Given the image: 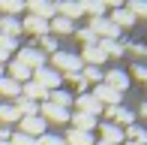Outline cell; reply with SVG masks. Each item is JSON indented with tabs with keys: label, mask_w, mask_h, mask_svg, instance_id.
Returning <instances> with one entry per match:
<instances>
[{
	"label": "cell",
	"mask_w": 147,
	"mask_h": 145,
	"mask_svg": "<svg viewBox=\"0 0 147 145\" xmlns=\"http://www.w3.org/2000/svg\"><path fill=\"white\" fill-rule=\"evenodd\" d=\"M12 139V133H9V127H0V145H6Z\"/></svg>",
	"instance_id": "cell-39"
},
{
	"label": "cell",
	"mask_w": 147,
	"mask_h": 145,
	"mask_svg": "<svg viewBox=\"0 0 147 145\" xmlns=\"http://www.w3.org/2000/svg\"><path fill=\"white\" fill-rule=\"evenodd\" d=\"M126 145H138V142H126Z\"/></svg>",
	"instance_id": "cell-43"
},
{
	"label": "cell",
	"mask_w": 147,
	"mask_h": 145,
	"mask_svg": "<svg viewBox=\"0 0 147 145\" xmlns=\"http://www.w3.org/2000/svg\"><path fill=\"white\" fill-rule=\"evenodd\" d=\"M102 79H105L102 85H108V88L117 91V94H123V91L129 88V72H126V70H111V72H105Z\"/></svg>",
	"instance_id": "cell-8"
},
{
	"label": "cell",
	"mask_w": 147,
	"mask_h": 145,
	"mask_svg": "<svg viewBox=\"0 0 147 145\" xmlns=\"http://www.w3.org/2000/svg\"><path fill=\"white\" fill-rule=\"evenodd\" d=\"M24 9H27V15L42 18V21H51L57 15V3H42V0H30V3H24Z\"/></svg>",
	"instance_id": "cell-2"
},
{
	"label": "cell",
	"mask_w": 147,
	"mask_h": 145,
	"mask_svg": "<svg viewBox=\"0 0 147 145\" xmlns=\"http://www.w3.org/2000/svg\"><path fill=\"white\" fill-rule=\"evenodd\" d=\"M18 34H21V21H18V18H12V15H3V18H0V36L15 39Z\"/></svg>",
	"instance_id": "cell-17"
},
{
	"label": "cell",
	"mask_w": 147,
	"mask_h": 145,
	"mask_svg": "<svg viewBox=\"0 0 147 145\" xmlns=\"http://www.w3.org/2000/svg\"><path fill=\"white\" fill-rule=\"evenodd\" d=\"M132 51H135V55H147V45L144 42H135V45H129Z\"/></svg>",
	"instance_id": "cell-40"
},
{
	"label": "cell",
	"mask_w": 147,
	"mask_h": 145,
	"mask_svg": "<svg viewBox=\"0 0 147 145\" xmlns=\"http://www.w3.org/2000/svg\"><path fill=\"white\" fill-rule=\"evenodd\" d=\"M0 76H6V70H3V64H0Z\"/></svg>",
	"instance_id": "cell-42"
},
{
	"label": "cell",
	"mask_w": 147,
	"mask_h": 145,
	"mask_svg": "<svg viewBox=\"0 0 147 145\" xmlns=\"http://www.w3.org/2000/svg\"><path fill=\"white\" fill-rule=\"evenodd\" d=\"M90 30L99 39H117L120 36V30L111 24V18H90Z\"/></svg>",
	"instance_id": "cell-5"
},
{
	"label": "cell",
	"mask_w": 147,
	"mask_h": 145,
	"mask_svg": "<svg viewBox=\"0 0 147 145\" xmlns=\"http://www.w3.org/2000/svg\"><path fill=\"white\" fill-rule=\"evenodd\" d=\"M18 124H21V130H18V133H24V136H33V139H39V136L45 133V121H42L39 115H36V118H21Z\"/></svg>",
	"instance_id": "cell-10"
},
{
	"label": "cell",
	"mask_w": 147,
	"mask_h": 145,
	"mask_svg": "<svg viewBox=\"0 0 147 145\" xmlns=\"http://www.w3.org/2000/svg\"><path fill=\"white\" fill-rule=\"evenodd\" d=\"M75 36H78V39L84 42V49H87V45H96V42H99V36L93 34L90 27H81V30H75Z\"/></svg>",
	"instance_id": "cell-33"
},
{
	"label": "cell",
	"mask_w": 147,
	"mask_h": 145,
	"mask_svg": "<svg viewBox=\"0 0 147 145\" xmlns=\"http://www.w3.org/2000/svg\"><path fill=\"white\" fill-rule=\"evenodd\" d=\"M84 12H90L93 18H105V0H90V3H81Z\"/></svg>",
	"instance_id": "cell-30"
},
{
	"label": "cell",
	"mask_w": 147,
	"mask_h": 145,
	"mask_svg": "<svg viewBox=\"0 0 147 145\" xmlns=\"http://www.w3.org/2000/svg\"><path fill=\"white\" fill-rule=\"evenodd\" d=\"M99 133H102L99 142H105V145H120V142H123V130H120L117 124H102Z\"/></svg>",
	"instance_id": "cell-14"
},
{
	"label": "cell",
	"mask_w": 147,
	"mask_h": 145,
	"mask_svg": "<svg viewBox=\"0 0 147 145\" xmlns=\"http://www.w3.org/2000/svg\"><path fill=\"white\" fill-rule=\"evenodd\" d=\"M72 100H75V97H72L69 94V91H48V103H51V106H60V109H69L72 106Z\"/></svg>",
	"instance_id": "cell-21"
},
{
	"label": "cell",
	"mask_w": 147,
	"mask_h": 145,
	"mask_svg": "<svg viewBox=\"0 0 147 145\" xmlns=\"http://www.w3.org/2000/svg\"><path fill=\"white\" fill-rule=\"evenodd\" d=\"M48 34H75V27H72V21H66V18L54 15L48 21Z\"/></svg>",
	"instance_id": "cell-24"
},
{
	"label": "cell",
	"mask_w": 147,
	"mask_h": 145,
	"mask_svg": "<svg viewBox=\"0 0 147 145\" xmlns=\"http://www.w3.org/2000/svg\"><path fill=\"white\" fill-rule=\"evenodd\" d=\"M15 112L21 118H36L39 115V103H33V100H24V97H18L15 100Z\"/></svg>",
	"instance_id": "cell-20"
},
{
	"label": "cell",
	"mask_w": 147,
	"mask_h": 145,
	"mask_svg": "<svg viewBox=\"0 0 147 145\" xmlns=\"http://www.w3.org/2000/svg\"><path fill=\"white\" fill-rule=\"evenodd\" d=\"M96 145H105V142H96Z\"/></svg>",
	"instance_id": "cell-44"
},
{
	"label": "cell",
	"mask_w": 147,
	"mask_h": 145,
	"mask_svg": "<svg viewBox=\"0 0 147 145\" xmlns=\"http://www.w3.org/2000/svg\"><path fill=\"white\" fill-rule=\"evenodd\" d=\"M21 97H24V100H33V103H36V100H48V91H45L42 88V85H36V82H24L21 85Z\"/></svg>",
	"instance_id": "cell-13"
},
{
	"label": "cell",
	"mask_w": 147,
	"mask_h": 145,
	"mask_svg": "<svg viewBox=\"0 0 147 145\" xmlns=\"http://www.w3.org/2000/svg\"><path fill=\"white\" fill-rule=\"evenodd\" d=\"M36 145H66V142L60 139V136H54V133H42L36 139Z\"/></svg>",
	"instance_id": "cell-35"
},
{
	"label": "cell",
	"mask_w": 147,
	"mask_h": 145,
	"mask_svg": "<svg viewBox=\"0 0 147 145\" xmlns=\"http://www.w3.org/2000/svg\"><path fill=\"white\" fill-rule=\"evenodd\" d=\"M129 136V142H138V145H144L147 142V130L141 127V124H129L126 127V133H123V139Z\"/></svg>",
	"instance_id": "cell-27"
},
{
	"label": "cell",
	"mask_w": 147,
	"mask_h": 145,
	"mask_svg": "<svg viewBox=\"0 0 147 145\" xmlns=\"http://www.w3.org/2000/svg\"><path fill=\"white\" fill-rule=\"evenodd\" d=\"M30 76H33V70H27L24 64H18V61H12V64H9V79H12V82L24 85V82H30Z\"/></svg>",
	"instance_id": "cell-19"
},
{
	"label": "cell",
	"mask_w": 147,
	"mask_h": 145,
	"mask_svg": "<svg viewBox=\"0 0 147 145\" xmlns=\"http://www.w3.org/2000/svg\"><path fill=\"white\" fill-rule=\"evenodd\" d=\"M96 45H99V49L105 51V55H111V57H120V55L126 51V45H120L117 39H99Z\"/></svg>",
	"instance_id": "cell-26"
},
{
	"label": "cell",
	"mask_w": 147,
	"mask_h": 145,
	"mask_svg": "<svg viewBox=\"0 0 147 145\" xmlns=\"http://www.w3.org/2000/svg\"><path fill=\"white\" fill-rule=\"evenodd\" d=\"M18 49V39H9V36H0V64L9 61V55Z\"/></svg>",
	"instance_id": "cell-28"
},
{
	"label": "cell",
	"mask_w": 147,
	"mask_h": 145,
	"mask_svg": "<svg viewBox=\"0 0 147 145\" xmlns=\"http://www.w3.org/2000/svg\"><path fill=\"white\" fill-rule=\"evenodd\" d=\"M102 112H105V118H114V121L126 124V127H129V124H135V115H132L129 109H123V106H105Z\"/></svg>",
	"instance_id": "cell-15"
},
{
	"label": "cell",
	"mask_w": 147,
	"mask_h": 145,
	"mask_svg": "<svg viewBox=\"0 0 147 145\" xmlns=\"http://www.w3.org/2000/svg\"><path fill=\"white\" fill-rule=\"evenodd\" d=\"M105 57H108V55H105L99 45H87V49L81 51V64H87V67H102Z\"/></svg>",
	"instance_id": "cell-11"
},
{
	"label": "cell",
	"mask_w": 147,
	"mask_h": 145,
	"mask_svg": "<svg viewBox=\"0 0 147 145\" xmlns=\"http://www.w3.org/2000/svg\"><path fill=\"white\" fill-rule=\"evenodd\" d=\"M18 64H24L27 70H39V67H45V55L39 49H30V45H24V49H18V57H15Z\"/></svg>",
	"instance_id": "cell-3"
},
{
	"label": "cell",
	"mask_w": 147,
	"mask_h": 145,
	"mask_svg": "<svg viewBox=\"0 0 147 145\" xmlns=\"http://www.w3.org/2000/svg\"><path fill=\"white\" fill-rule=\"evenodd\" d=\"M51 64H54L60 72H66V76H75V72H81V70H84L81 57H78V55H69V51H54ZM54 67H51V70H54Z\"/></svg>",
	"instance_id": "cell-1"
},
{
	"label": "cell",
	"mask_w": 147,
	"mask_h": 145,
	"mask_svg": "<svg viewBox=\"0 0 147 145\" xmlns=\"http://www.w3.org/2000/svg\"><path fill=\"white\" fill-rule=\"evenodd\" d=\"M72 103H75V106H78L75 112H84V115H90V118L102 115V109H105L102 103H96V100H93L90 94H78V97H75V100H72Z\"/></svg>",
	"instance_id": "cell-9"
},
{
	"label": "cell",
	"mask_w": 147,
	"mask_h": 145,
	"mask_svg": "<svg viewBox=\"0 0 147 145\" xmlns=\"http://www.w3.org/2000/svg\"><path fill=\"white\" fill-rule=\"evenodd\" d=\"M9 145H36V139H33V136H24V133H12Z\"/></svg>",
	"instance_id": "cell-36"
},
{
	"label": "cell",
	"mask_w": 147,
	"mask_h": 145,
	"mask_svg": "<svg viewBox=\"0 0 147 145\" xmlns=\"http://www.w3.org/2000/svg\"><path fill=\"white\" fill-rule=\"evenodd\" d=\"M21 30H27V34L30 36H45V34H48V21H42V18H33V15H27V18H24V21H21Z\"/></svg>",
	"instance_id": "cell-12"
},
{
	"label": "cell",
	"mask_w": 147,
	"mask_h": 145,
	"mask_svg": "<svg viewBox=\"0 0 147 145\" xmlns=\"http://www.w3.org/2000/svg\"><path fill=\"white\" fill-rule=\"evenodd\" d=\"M57 15L75 24V18L84 15V6H81V3H57Z\"/></svg>",
	"instance_id": "cell-16"
},
{
	"label": "cell",
	"mask_w": 147,
	"mask_h": 145,
	"mask_svg": "<svg viewBox=\"0 0 147 145\" xmlns=\"http://www.w3.org/2000/svg\"><path fill=\"white\" fill-rule=\"evenodd\" d=\"M111 24H114L117 30H123V27H132V24H135V15H132L129 9H114V15H111Z\"/></svg>",
	"instance_id": "cell-22"
},
{
	"label": "cell",
	"mask_w": 147,
	"mask_h": 145,
	"mask_svg": "<svg viewBox=\"0 0 147 145\" xmlns=\"http://www.w3.org/2000/svg\"><path fill=\"white\" fill-rule=\"evenodd\" d=\"M81 79H84V82H99V85H102V67H84Z\"/></svg>",
	"instance_id": "cell-32"
},
{
	"label": "cell",
	"mask_w": 147,
	"mask_h": 145,
	"mask_svg": "<svg viewBox=\"0 0 147 145\" xmlns=\"http://www.w3.org/2000/svg\"><path fill=\"white\" fill-rule=\"evenodd\" d=\"M0 121H3V127H6V124H12V121H21V115L15 112V106H9V103H0Z\"/></svg>",
	"instance_id": "cell-29"
},
{
	"label": "cell",
	"mask_w": 147,
	"mask_h": 145,
	"mask_svg": "<svg viewBox=\"0 0 147 145\" xmlns=\"http://www.w3.org/2000/svg\"><path fill=\"white\" fill-rule=\"evenodd\" d=\"M0 94H3V97H15V100H18V97H21V85L12 82L9 76H0Z\"/></svg>",
	"instance_id": "cell-23"
},
{
	"label": "cell",
	"mask_w": 147,
	"mask_h": 145,
	"mask_svg": "<svg viewBox=\"0 0 147 145\" xmlns=\"http://www.w3.org/2000/svg\"><path fill=\"white\" fill-rule=\"evenodd\" d=\"M39 45H42L45 51H54V49H60V45H57V39L51 36V34H45V36H39Z\"/></svg>",
	"instance_id": "cell-37"
},
{
	"label": "cell",
	"mask_w": 147,
	"mask_h": 145,
	"mask_svg": "<svg viewBox=\"0 0 147 145\" xmlns=\"http://www.w3.org/2000/svg\"><path fill=\"white\" fill-rule=\"evenodd\" d=\"M141 115H144V118H147V103H144V106H141Z\"/></svg>",
	"instance_id": "cell-41"
},
{
	"label": "cell",
	"mask_w": 147,
	"mask_h": 145,
	"mask_svg": "<svg viewBox=\"0 0 147 145\" xmlns=\"http://www.w3.org/2000/svg\"><path fill=\"white\" fill-rule=\"evenodd\" d=\"M132 72H135V79H141V82H147V67H141V64H135V67H132Z\"/></svg>",
	"instance_id": "cell-38"
},
{
	"label": "cell",
	"mask_w": 147,
	"mask_h": 145,
	"mask_svg": "<svg viewBox=\"0 0 147 145\" xmlns=\"http://www.w3.org/2000/svg\"><path fill=\"white\" fill-rule=\"evenodd\" d=\"M126 9H129L135 18H138V15H144V18H147V3H144V0H132V3L126 6Z\"/></svg>",
	"instance_id": "cell-34"
},
{
	"label": "cell",
	"mask_w": 147,
	"mask_h": 145,
	"mask_svg": "<svg viewBox=\"0 0 147 145\" xmlns=\"http://www.w3.org/2000/svg\"><path fill=\"white\" fill-rule=\"evenodd\" d=\"M90 97H93L96 103H102V106H120V100H123V94H117V91H111L108 85H96Z\"/></svg>",
	"instance_id": "cell-7"
},
{
	"label": "cell",
	"mask_w": 147,
	"mask_h": 145,
	"mask_svg": "<svg viewBox=\"0 0 147 145\" xmlns=\"http://www.w3.org/2000/svg\"><path fill=\"white\" fill-rule=\"evenodd\" d=\"M66 145H93V133H84V130H69V136L63 139Z\"/></svg>",
	"instance_id": "cell-25"
},
{
	"label": "cell",
	"mask_w": 147,
	"mask_h": 145,
	"mask_svg": "<svg viewBox=\"0 0 147 145\" xmlns=\"http://www.w3.org/2000/svg\"><path fill=\"white\" fill-rule=\"evenodd\" d=\"M33 82L42 85L45 91H57V85H60V72H54L51 67H39V70H33Z\"/></svg>",
	"instance_id": "cell-4"
},
{
	"label": "cell",
	"mask_w": 147,
	"mask_h": 145,
	"mask_svg": "<svg viewBox=\"0 0 147 145\" xmlns=\"http://www.w3.org/2000/svg\"><path fill=\"white\" fill-rule=\"evenodd\" d=\"M21 9H24L21 0H3V3H0V12H3V15H12V18H15Z\"/></svg>",
	"instance_id": "cell-31"
},
{
	"label": "cell",
	"mask_w": 147,
	"mask_h": 145,
	"mask_svg": "<svg viewBox=\"0 0 147 145\" xmlns=\"http://www.w3.org/2000/svg\"><path fill=\"white\" fill-rule=\"evenodd\" d=\"M69 121H72V130H84V133H90V130L96 127V118L84 115V112H75V115H69Z\"/></svg>",
	"instance_id": "cell-18"
},
{
	"label": "cell",
	"mask_w": 147,
	"mask_h": 145,
	"mask_svg": "<svg viewBox=\"0 0 147 145\" xmlns=\"http://www.w3.org/2000/svg\"><path fill=\"white\" fill-rule=\"evenodd\" d=\"M39 118H42L45 124L48 121H54V124H63V121H69V109H60V106H51L48 100L39 106Z\"/></svg>",
	"instance_id": "cell-6"
}]
</instances>
